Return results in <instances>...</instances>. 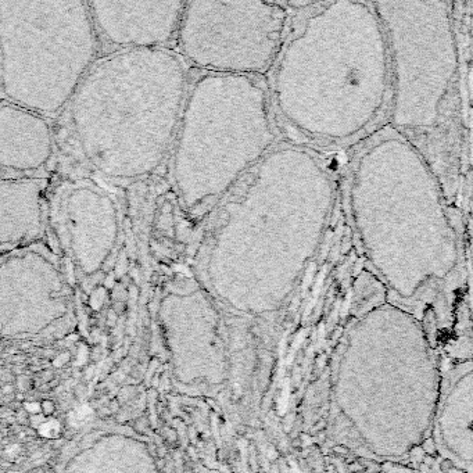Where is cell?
Returning <instances> with one entry per match:
<instances>
[{
    "mask_svg": "<svg viewBox=\"0 0 473 473\" xmlns=\"http://www.w3.org/2000/svg\"><path fill=\"white\" fill-rule=\"evenodd\" d=\"M424 326L383 304L343 336L333 374L331 438L375 462L407 459L431 436L443 368Z\"/></svg>",
    "mask_w": 473,
    "mask_h": 473,
    "instance_id": "1",
    "label": "cell"
},
{
    "mask_svg": "<svg viewBox=\"0 0 473 473\" xmlns=\"http://www.w3.org/2000/svg\"><path fill=\"white\" fill-rule=\"evenodd\" d=\"M134 50L115 51L93 65L72 97L74 108H84L88 117H71L72 124H91L74 128L79 146L99 136L82 148L88 163L97 171L113 143L101 175L120 181L122 151L142 150L150 171L161 163L172 141L186 95V72L179 60L163 77L144 78L131 71ZM141 74V70H139ZM74 114H88L71 111Z\"/></svg>",
    "mask_w": 473,
    "mask_h": 473,
    "instance_id": "2",
    "label": "cell"
},
{
    "mask_svg": "<svg viewBox=\"0 0 473 473\" xmlns=\"http://www.w3.org/2000/svg\"><path fill=\"white\" fill-rule=\"evenodd\" d=\"M286 20L279 3L186 1L177 39L198 70L253 78L275 61Z\"/></svg>",
    "mask_w": 473,
    "mask_h": 473,
    "instance_id": "3",
    "label": "cell"
},
{
    "mask_svg": "<svg viewBox=\"0 0 473 473\" xmlns=\"http://www.w3.org/2000/svg\"><path fill=\"white\" fill-rule=\"evenodd\" d=\"M51 219L58 243L84 275L101 268L118 239L113 198L96 181L71 178L57 186Z\"/></svg>",
    "mask_w": 473,
    "mask_h": 473,
    "instance_id": "4",
    "label": "cell"
},
{
    "mask_svg": "<svg viewBox=\"0 0 473 473\" xmlns=\"http://www.w3.org/2000/svg\"><path fill=\"white\" fill-rule=\"evenodd\" d=\"M97 39L118 51L165 49L178 38L185 1H89Z\"/></svg>",
    "mask_w": 473,
    "mask_h": 473,
    "instance_id": "5",
    "label": "cell"
},
{
    "mask_svg": "<svg viewBox=\"0 0 473 473\" xmlns=\"http://www.w3.org/2000/svg\"><path fill=\"white\" fill-rule=\"evenodd\" d=\"M431 436L438 452L462 473H473V357L443 369Z\"/></svg>",
    "mask_w": 473,
    "mask_h": 473,
    "instance_id": "6",
    "label": "cell"
},
{
    "mask_svg": "<svg viewBox=\"0 0 473 473\" xmlns=\"http://www.w3.org/2000/svg\"><path fill=\"white\" fill-rule=\"evenodd\" d=\"M49 120L31 108L1 100L0 165L3 172L29 175L45 168L54 154Z\"/></svg>",
    "mask_w": 473,
    "mask_h": 473,
    "instance_id": "7",
    "label": "cell"
},
{
    "mask_svg": "<svg viewBox=\"0 0 473 473\" xmlns=\"http://www.w3.org/2000/svg\"><path fill=\"white\" fill-rule=\"evenodd\" d=\"M49 179L34 177L0 181V246L1 254L35 244L46 231Z\"/></svg>",
    "mask_w": 473,
    "mask_h": 473,
    "instance_id": "8",
    "label": "cell"
},
{
    "mask_svg": "<svg viewBox=\"0 0 473 473\" xmlns=\"http://www.w3.org/2000/svg\"><path fill=\"white\" fill-rule=\"evenodd\" d=\"M39 434L45 438H54L60 433V424L54 419H46L41 426H39Z\"/></svg>",
    "mask_w": 473,
    "mask_h": 473,
    "instance_id": "9",
    "label": "cell"
},
{
    "mask_svg": "<svg viewBox=\"0 0 473 473\" xmlns=\"http://www.w3.org/2000/svg\"><path fill=\"white\" fill-rule=\"evenodd\" d=\"M25 408H27V411H29V412H35L36 414V412L41 411V405L38 403H28L25 405Z\"/></svg>",
    "mask_w": 473,
    "mask_h": 473,
    "instance_id": "10",
    "label": "cell"
},
{
    "mask_svg": "<svg viewBox=\"0 0 473 473\" xmlns=\"http://www.w3.org/2000/svg\"><path fill=\"white\" fill-rule=\"evenodd\" d=\"M42 408H43V411H45V414H46V415H49V414H51V412L54 411V407L51 405V403H50V401H46V403H43Z\"/></svg>",
    "mask_w": 473,
    "mask_h": 473,
    "instance_id": "11",
    "label": "cell"
},
{
    "mask_svg": "<svg viewBox=\"0 0 473 473\" xmlns=\"http://www.w3.org/2000/svg\"><path fill=\"white\" fill-rule=\"evenodd\" d=\"M18 451H20V447H18V445H10L7 448V454L10 457H13V455L17 454Z\"/></svg>",
    "mask_w": 473,
    "mask_h": 473,
    "instance_id": "12",
    "label": "cell"
}]
</instances>
